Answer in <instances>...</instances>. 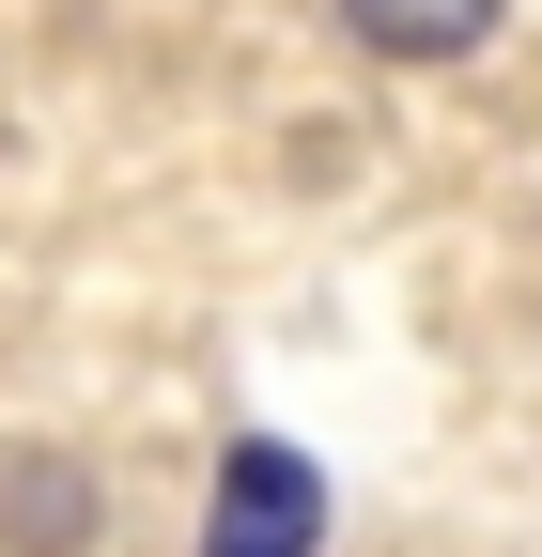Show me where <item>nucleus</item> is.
<instances>
[{
    "label": "nucleus",
    "instance_id": "nucleus-1",
    "mask_svg": "<svg viewBox=\"0 0 542 557\" xmlns=\"http://www.w3.org/2000/svg\"><path fill=\"white\" fill-rule=\"evenodd\" d=\"M310 542H325V480H310V449L233 434V449H218V496H201V557H310Z\"/></svg>",
    "mask_w": 542,
    "mask_h": 557
},
{
    "label": "nucleus",
    "instance_id": "nucleus-2",
    "mask_svg": "<svg viewBox=\"0 0 542 557\" xmlns=\"http://www.w3.org/2000/svg\"><path fill=\"white\" fill-rule=\"evenodd\" d=\"M342 32L372 62H465V47L496 32V0H342Z\"/></svg>",
    "mask_w": 542,
    "mask_h": 557
}]
</instances>
